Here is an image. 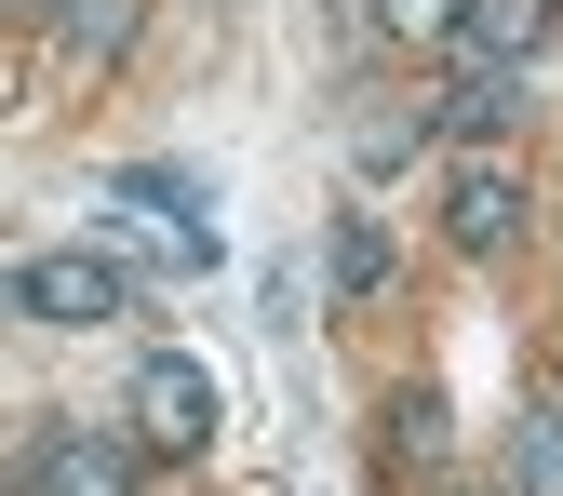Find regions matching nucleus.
Listing matches in <instances>:
<instances>
[{"mask_svg":"<svg viewBox=\"0 0 563 496\" xmlns=\"http://www.w3.org/2000/svg\"><path fill=\"white\" fill-rule=\"evenodd\" d=\"M27 496H134V443H121V430H67V416H54V430L27 443Z\"/></svg>","mask_w":563,"mask_h":496,"instance_id":"7ed1b4c3","label":"nucleus"},{"mask_svg":"<svg viewBox=\"0 0 563 496\" xmlns=\"http://www.w3.org/2000/svg\"><path fill=\"white\" fill-rule=\"evenodd\" d=\"M389 443H402V456H430V443H443V403H430V389H402V403H389Z\"/></svg>","mask_w":563,"mask_h":496,"instance_id":"9b49d317","label":"nucleus"},{"mask_svg":"<svg viewBox=\"0 0 563 496\" xmlns=\"http://www.w3.org/2000/svg\"><path fill=\"white\" fill-rule=\"evenodd\" d=\"M389 27L402 41H456V0H389Z\"/></svg>","mask_w":563,"mask_h":496,"instance_id":"f8f14e48","label":"nucleus"},{"mask_svg":"<svg viewBox=\"0 0 563 496\" xmlns=\"http://www.w3.org/2000/svg\"><path fill=\"white\" fill-rule=\"evenodd\" d=\"M510 496H563V403H537L510 430Z\"/></svg>","mask_w":563,"mask_h":496,"instance_id":"1a4fd4ad","label":"nucleus"},{"mask_svg":"<svg viewBox=\"0 0 563 496\" xmlns=\"http://www.w3.org/2000/svg\"><path fill=\"white\" fill-rule=\"evenodd\" d=\"M443 242H456V255H510V242H523V175H510V162H470V175L443 188Z\"/></svg>","mask_w":563,"mask_h":496,"instance_id":"20e7f679","label":"nucleus"},{"mask_svg":"<svg viewBox=\"0 0 563 496\" xmlns=\"http://www.w3.org/2000/svg\"><path fill=\"white\" fill-rule=\"evenodd\" d=\"M0 14H54V0H0Z\"/></svg>","mask_w":563,"mask_h":496,"instance_id":"ddd939ff","label":"nucleus"},{"mask_svg":"<svg viewBox=\"0 0 563 496\" xmlns=\"http://www.w3.org/2000/svg\"><path fill=\"white\" fill-rule=\"evenodd\" d=\"M134 443H162V456L216 443V376H201L188 349H148V363H134Z\"/></svg>","mask_w":563,"mask_h":496,"instance_id":"f03ea898","label":"nucleus"},{"mask_svg":"<svg viewBox=\"0 0 563 496\" xmlns=\"http://www.w3.org/2000/svg\"><path fill=\"white\" fill-rule=\"evenodd\" d=\"M322 282H335L349 309H376V296H389V229H376V216H335V242H322Z\"/></svg>","mask_w":563,"mask_h":496,"instance_id":"0eeeda50","label":"nucleus"},{"mask_svg":"<svg viewBox=\"0 0 563 496\" xmlns=\"http://www.w3.org/2000/svg\"><path fill=\"white\" fill-rule=\"evenodd\" d=\"M121 201L175 216V242H188V255H216V229H201V216H216V188H201V175H175V162H134V175H121Z\"/></svg>","mask_w":563,"mask_h":496,"instance_id":"423d86ee","label":"nucleus"},{"mask_svg":"<svg viewBox=\"0 0 563 496\" xmlns=\"http://www.w3.org/2000/svg\"><path fill=\"white\" fill-rule=\"evenodd\" d=\"M54 27H67V54H121L134 41V0H54Z\"/></svg>","mask_w":563,"mask_h":496,"instance_id":"9d476101","label":"nucleus"},{"mask_svg":"<svg viewBox=\"0 0 563 496\" xmlns=\"http://www.w3.org/2000/svg\"><path fill=\"white\" fill-rule=\"evenodd\" d=\"M550 41V0H456V67H523Z\"/></svg>","mask_w":563,"mask_h":496,"instance_id":"39448f33","label":"nucleus"},{"mask_svg":"<svg viewBox=\"0 0 563 496\" xmlns=\"http://www.w3.org/2000/svg\"><path fill=\"white\" fill-rule=\"evenodd\" d=\"M14 309L81 335V322H121V309H134V282H121V255H95V242H54V255L14 268Z\"/></svg>","mask_w":563,"mask_h":496,"instance_id":"f257e3e1","label":"nucleus"},{"mask_svg":"<svg viewBox=\"0 0 563 496\" xmlns=\"http://www.w3.org/2000/svg\"><path fill=\"white\" fill-rule=\"evenodd\" d=\"M430 121H443V134H510V121H523V67H470Z\"/></svg>","mask_w":563,"mask_h":496,"instance_id":"6e6552de","label":"nucleus"}]
</instances>
